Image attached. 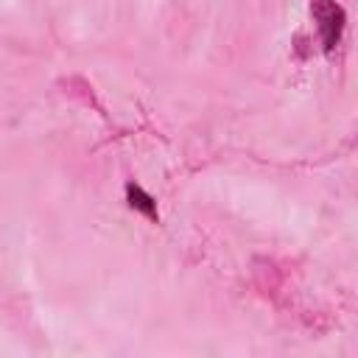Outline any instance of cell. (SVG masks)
<instances>
[{
	"mask_svg": "<svg viewBox=\"0 0 358 358\" xmlns=\"http://www.w3.org/2000/svg\"><path fill=\"white\" fill-rule=\"evenodd\" d=\"M322 11L327 14L324 17V22H322V28H324V42H327V48H333V42L338 39V31H341V11L336 8V6H330V3H322Z\"/></svg>",
	"mask_w": 358,
	"mask_h": 358,
	"instance_id": "obj_1",
	"label": "cell"
},
{
	"mask_svg": "<svg viewBox=\"0 0 358 358\" xmlns=\"http://www.w3.org/2000/svg\"><path fill=\"white\" fill-rule=\"evenodd\" d=\"M129 196H131V204L134 207H140L143 213H148V215H154V204H151V199L140 190V187H129Z\"/></svg>",
	"mask_w": 358,
	"mask_h": 358,
	"instance_id": "obj_2",
	"label": "cell"
}]
</instances>
